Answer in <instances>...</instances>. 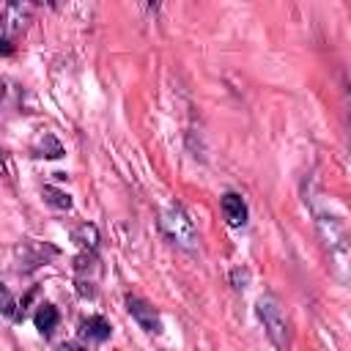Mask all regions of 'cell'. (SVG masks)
<instances>
[{
	"label": "cell",
	"instance_id": "cell-1",
	"mask_svg": "<svg viewBox=\"0 0 351 351\" xmlns=\"http://www.w3.org/2000/svg\"><path fill=\"white\" fill-rule=\"evenodd\" d=\"M159 225H162V233L176 244V247H184V250H197V228L195 222L189 219V214L178 206V203H170L162 208L159 214Z\"/></svg>",
	"mask_w": 351,
	"mask_h": 351
},
{
	"label": "cell",
	"instance_id": "cell-2",
	"mask_svg": "<svg viewBox=\"0 0 351 351\" xmlns=\"http://www.w3.org/2000/svg\"><path fill=\"white\" fill-rule=\"evenodd\" d=\"M258 318H261V324H263L269 340H271L280 351H285V348H288V321H285L280 304H277L271 296L258 299Z\"/></svg>",
	"mask_w": 351,
	"mask_h": 351
},
{
	"label": "cell",
	"instance_id": "cell-3",
	"mask_svg": "<svg viewBox=\"0 0 351 351\" xmlns=\"http://www.w3.org/2000/svg\"><path fill=\"white\" fill-rule=\"evenodd\" d=\"M126 310H129L132 318L140 324V329L154 332V335L162 332V321H159L156 310H154L148 302H143V299H137V296H126Z\"/></svg>",
	"mask_w": 351,
	"mask_h": 351
},
{
	"label": "cell",
	"instance_id": "cell-4",
	"mask_svg": "<svg viewBox=\"0 0 351 351\" xmlns=\"http://www.w3.org/2000/svg\"><path fill=\"white\" fill-rule=\"evenodd\" d=\"M222 214H225V222L230 228H241L247 222V203H244V197L236 195V192H228L222 197Z\"/></svg>",
	"mask_w": 351,
	"mask_h": 351
},
{
	"label": "cell",
	"instance_id": "cell-5",
	"mask_svg": "<svg viewBox=\"0 0 351 351\" xmlns=\"http://www.w3.org/2000/svg\"><path fill=\"white\" fill-rule=\"evenodd\" d=\"M110 332H112V329H110V324H107L101 315H88V318L80 321V335L88 337V340L101 343V340L110 337Z\"/></svg>",
	"mask_w": 351,
	"mask_h": 351
},
{
	"label": "cell",
	"instance_id": "cell-6",
	"mask_svg": "<svg viewBox=\"0 0 351 351\" xmlns=\"http://www.w3.org/2000/svg\"><path fill=\"white\" fill-rule=\"evenodd\" d=\"M71 239H74L82 250H90V252L99 247V230H96V225H93V222H82L80 228H74Z\"/></svg>",
	"mask_w": 351,
	"mask_h": 351
},
{
	"label": "cell",
	"instance_id": "cell-7",
	"mask_svg": "<svg viewBox=\"0 0 351 351\" xmlns=\"http://www.w3.org/2000/svg\"><path fill=\"white\" fill-rule=\"evenodd\" d=\"M58 310L52 307V304H41L38 310H36V315H33V324H36V329L38 332H44V335H49L55 326H58Z\"/></svg>",
	"mask_w": 351,
	"mask_h": 351
},
{
	"label": "cell",
	"instance_id": "cell-8",
	"mask_svg": "<svg viewBox=\"0 0 351 351\" xmlns=\"http://www.w3.org/2000/svg\"><path fill=\"white\" fill-rule=\"evenodd\" d=\"M25 22H27V8L25 5H19V3H11L8 8H5V30H22L25 27Z\"/></svg>",
	"mask_w": 351,
	"mask_h": 351
},
{
	"label": "cell",
	"instance_id": "cell-9",
	"mask_svg": "<svg viewBox=\"0 0 351 351\" xmlns=\"http://www.w3.org/2000/svg\"><path fill=\"white\" fill-rule=\"evenodd\" d=\"M44 200L49 206H55V208H63V211L71 208V195H66V192H60L55 186H44Z\"/></svg>",
	"mask_w": 351,
	"mask_h": 351
},
{
	"label": "cell",
	"instance_id": "cell-10",
	"mask_svg": "<svg viewBox=\"0 0 351 351\" xmlns=\"http://www.w3.org/2000/svg\"><path fill=\"white\" fill-rule=\"evenodd\" d=\"M14 307H16V304H14L11 293H8L5 288H0V313L8 315V318H16V310H14Z\"/></svg>",
	"mask_w": 351,
	"mask_h": 351
},
{
	"label": "cell",
	"instance_id": "cell-11",
	"mask_svg": "<svg viewBox=\"0 0 351 351\" xmlns=\"http://www.w3.org/2000/svg\"><path fill=\"white\" fill-rule=\"evenodd\" d=\"M230 277H233V285H236V288H247L250 271H247V269H233V274H230Z\"/></svg>",
	"mask_w": 351,
	"mask_h": 351
},
{
	"label": "cell",
	"instance_id": "cell-12",
	"mask_svg": "<svg viewBox=\"0 0 351 351\" xmlns=\"http://www.w3.org/2000/svg\"><path fill=\"white\" fill-rule=\"evenodd\" d=\"M58 351H88L85 346H80V343H74V340H69V343H60L58 346Z\"/></svg>",
	"mask_w": 351,
	"mask_h": 351
},
{
	"label": "cell",
	"instance_id": "cell-13",
	"mask_svg": "<svg viewBox=\"0 0 351 351\" xmlns=\"http://www.w3.org/2000/svg\"><path fill=\"white\" fill-rule=\"evenodd\" d=\"M11 49H14V47H11V41H8V38H3V36H0V55H8V52H11Z\"/></svg>",
	"mask_w": 351,
	"mask_h": 351
},
{
	"label": "cell",
	"instance_id": "cell-14",
	"mask_svg": "<svg viewBox=\"0 0 351 351\" xmlns=\"http://www.w3.org/2000/svg\"><path fill=\"white\" fill-rule=\"evenodd\" d=\"M3 96H5V82L0 80V99H3Z\"/></svg>",
	"mask_w": 351,
	"mask_h": 351
},
{
	"label": "cell",
	"instance_id": "cell-15",
	"mask_svg": "<svg viewBox=\"0 0 351 351\" xmlns=\"http://www.w3.org/2000/svg\"><path fill=\"white\" fill-rule=\"evenodd\" d=\"M0 173H3V162H0Z\"/></svg>",
	"mask_w": 351,
	"mask_h": 351
}]
</instances>
